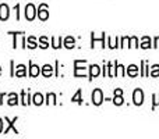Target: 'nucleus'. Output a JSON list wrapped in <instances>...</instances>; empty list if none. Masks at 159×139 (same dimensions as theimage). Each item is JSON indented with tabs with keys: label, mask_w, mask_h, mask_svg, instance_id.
<instances>
[{
	"label": "nucleus",
	"mask_w": 159,
	"mask_h": 139,
	"mask_svg": "<svg viewBox=\"0 0 159 139\" xmlns=\"http://www.w3.org/2000/svg\"><path fill=\"white\" fill-rule=\"evenodd\" d=\"M113 103L116 106H121L124 103L123 100V90L121 89H115V98H113Z\"/></svg>",
	"instance_id": "nucleus-8"
},
{
	"label": "nucleus",
	"mask_w": 159,
	"mask_h": 139,
	"mask_svg": "<svg viewBox=\"0 0 159 139\" xmlns=\"http://www.w3.org/2000/svg\"><path fill=\"white\" fill-rule=\"evenodd\" d=\"M41 74V68L36 64H32V61H30V75L31 76H38Z\"/></svg>",
	"instance_id": "nucleus-10"
},
{
	"label": "nucleus",
	"mask_w": 159,
	"mask_h": 139,
	"mask_svg": "<svg viewBox=\"0 0 159 139\" xmlns=\"http://www.w3.org/2000/svg\"><path fill=\"white\" fill-rule=\"evenodd\" d=\"M39 46H41L42 49H48V47H49V42H48L46 36H42V38L39 39Z\"/></svg>",
	"instance_id": "nucleus-23"
},
{
	"label": "nucleus",
	"mask_w": 159,
	"mask_h": 139,
	"mask_svg": "<svg viewBox=\"0 0 159 139\" xmlns=\"http://www.w3.org/2000/svg\"><path fill=\"white\" fill-rule=\"evenodd\" d=\"M87 64V61L85 60H75L74 61V75L75 76H85V74H87V70H85V66Z\"/></svg>",
	"instance_id": "nucleus-1"
},
{
	"label": "nucleus",
	"mask_w": 159,
	"mask_h": 139,
	"mask_svg": "<svg viewBox=\"0 0 159 139\" xmlns=\"http://www.w3.org/2000/svg\"><path fill=\"white\" fill-rule=\"evenodd\" d=\"M11 35L14 36V42H13V47L14 49H16L17 47V35H20V33H22V32H10Z\"/></svg>",
	"instance_id": "nucleus-29"
},
{
	"label": "nucleus",
	"mask_w": 159,
	"mask_h": 139,
	"mask_svg": "<svg viewBox=\"0 0 159 139\" xmlns=\"http://www.w3.org/2000/svg\"><path fill=\"white\" fill-rule=\"evenodd\" d=\"M129 41H130V38L129 36H124V38H121V45H120V47H124V46H129Z\"/></svg>",
	"instance_id": "nucleus-28"
},
{
	"label": "nucleus",
	"mask_w": 159,
	"mask_h": 139,
	"mask_svg": "<svg viewBox=\"0 0 159 139\" xmlns=\"http://www.w3.org/2000/svg\"><path fill=\"white\" fill-rule=\"evenodd\" d=\"M2 132H3V120L0 118V134H2Z\"/></svg>",
	"instance_id": "nucleus-31"
},
{
	"label": "nucleus",
	"mask_w": 159,
	"mask_h": 139,
	"mask_svg": "<svg viewBox=\"0 0 159 139\" xmlns=\"http://www.w3.org/2000/svg\"><path fill=\"white\" fill-rule=\"evenodd\" d=\"M152 99H154V103H152V109H155V107L159 104V95L157 93V95H154L152 96Z\"/></svg>",
	"instance_id": "nucleus-27"
},
{
	"label": "nucleus",
	"mask_w": 159,
	"mask_h": 139,
	"mask_svg": "<svg viewBox=\"0 0 159 139\" xmlns=\"http://www.w3.org/2000/svg\"><path fill=\"white\" fill-rule=\"evenodd\" d=\"M38 17L41 21H46L49 18V11H48V4H41L38 8Z\"/></svg>",
	"instance_id": "nucleus-5"
},
{
	"label": "nucleus",
	"mask_w": 159,
	"mask_h": 139,
	"mask_svg": "<svg viewBox=\"0 0 159 139\" xmlns=\"http://www.w3.org/2000/svg\"><path fill=\"white\" fill-rule=\"evenodd\" d=\"M10 17V7L7 4H0V20L6 21Z\"/></svg>",
	"instance_id": "nucleus-7"
},
{
	"label": "nucleus",
	"mask_w": 159,
	"mask_h": 139,
	"mask_svg": "<svg viewBox=\"0 0 159 139\" xmlns=\"http://www.w3.org/2000/svg\"><path fill=\"white\" fill-rule=\"evenodd\" d=\"M14 75L18 76V78H21V76H25V75H27V70H25V66H24V64H20V66H17V70H16V72H14Z\"/></svg>",
	"instance_id": "nucleus-11"
},
{
	"label": "nucleus",
	"mask_w": 159,
	"mask_h": 139,
	"mask_svg": "<svg viewBox=\"0 0 159 139\" xmlns=\"http://www.w3.org/2000/svg\"><path fill=\"white\" fill-rule=\"evenodd\" d=\"M0 74H2V67H0Z\"/></svg>",
	"instance_id": "nucleus-33"
},
{
	"label": "nucleus",
	"mask_w": 159,
	"mask_h": 139,
	"mask_svg": "<svg viewBox=\"0 0 159 139\" xmlns=\"http://www.w3.org/2000/svg\"><path fill=\"white\" fill-rule=\"evenodd\" d=\"M141 47H143V49H149V47H152L151 38H149V36H144V38L141 39Z\"/></svg>",
	"instance_id": "nucleus-16"
},
{
	"label": "nucleus",
	"mask_w": 159,
	"mask_h": 139,
	"mask_svg": "<svg viewBox=\"0 0 159 139\" xmlns=\"http://www.w3.org/2000/svg\"><path fill=\"white\" fill-rule=\"evenodd\" d=\"M27 47H30V49H35L38 45H36V41H35V38L34 36H30V38L27 39Z\"/></svg>",
	"instance_id": "nucleus-21"
},
{
	"label": "nucleus",
	"mask_w": 159,
	"mask_h": 139,
	"mask_svg": "<svg viewBox=\"0 0 159 139\" xmlns=\"http://www.w3.org/2000/svg\"><path fill=\"white\" fill-rule=\"evenodd\" d=\"M130 42H131V45H130V46H133V47H140V45H138V39L135 38V36L130 38Z\"/></svg>",
	"instance_id": "nucleus-26"
},
{
	"label": "nucleus",
	"mask_w": 159,
	"mask_h": 139,
	"mask_svg": "<svg viewBox=\"0 0 159 139\" xmlns=\"http://www.w3.org/2000/svg\"><path fill=\"white\" fill-rule=\"evenodd\" d=\"M35 15H36L35 6H34L32 3L27 4V7H25V17H27V20H28V21H32V20L35 18Z\"/></svg>",
	"instance_id": "nucleus-4"
},
{
	"label": "nucleus",
	"mask_w": 159,
	"mask_h": 139,
	"mask_svg": "<svg viewBox=\"0 0 159 139\" xmlns=\"http://www.w3.org/2000/svg\"><path fill=\"white\" fill-rule=\"evenodd\" d=\"M154 47H155V49H157V47H159V36H157V38H155L154 39Z\"/></svg>",
	"instance_id": "nucleus-30"
},
{
	"label": "nucleus",
	"mask_w": 159,
	"mask_h": 139,
	"mask_svg": "<svg viewBox=\"0 0 159 139\" xmlns=\"http://www.w3.org/2000/svg\"><path fill=\"white\" fill-rule=\"evenodd\" d=\"M127 75L131 76V78H134V76L138 75V67L134 66V64H131V66L127 67Z\"/></svg>",
	"instance_id": "nucleus-12"
},
{
	"label": "nucleus",
	"mask_w": 159,
	"mask_h": 139,
	"mask_svg": "<svg viewBox=\"0 0 159 139\" xmlns=\"http://www.w3.org/2000/svg\"><path fill=\"white\" fill-rule=\"evenodd\" d=\"M61 45H63V38H52V46L55 47V49H60Z\"/></svg>",
	"instance_id": "nucleus-20"
},
{
	"label": "nucleus",
	"mask_w": 159,
	"mask_h": 139,
	"mask_svg": "<svg viewBox=\"0 0 159 139\" xmlns=\"http://www.w3.org/2000/svg\"><path fill=\"white\" fill-rule=\"evenodd\" d=\"M30 102H31L30 93H28L27 90H22V92H21V103H22V106H28V104H30Z\"/></svg>",
	"instance_id": "nucleus-13"
},
{
	"label": "nucleus",
	"mask_w": 159,
	"mask_h": 139,
	"mask_svg": "<svg viewBox=\"0 0 159 139\" xmlns=\"http://www.w3.org/2000/svg\"><path fill=\"white\" fill-rule=\"evenodd\" d=\"M3 98H4V93H2V95H0V104H2V100H3Z\"/></svg>",
	"instance_id": "nucleus-32"
},
{
	"label": "nucleus",
	"mask_w": 159,
	"mask_h": 139,
	"mask_svg": "<svg viewBox=\"0 0 159 139\" xmlns=\"http://www.w3.org/2000/svg\"><path fill=\"white\" fill-rule=\"evenodd\" d=\"M99 74H101V67L96 66V64H92V66L89 67V79L96 78Z\"/></svg>",
	"instance_id": "nucleus-9"
},
{
	"label": "nucleus",
	"mask_w": 159,
	"mask_h": 139,
	"mask_svg": "<svg viewBox=\"0 0 159 139\" xmlns=\"http://www.w3.org/2000/svg\"><path fill=\"white\" fill-rule=\"evenodd\" d=\"M52 74H53V67L50 66V64L43 66V68H42V75L43 76H50Z\"/></svg>",
	"instance_id": "nucleus-17"
},
{
	"label": "nucleus",
	"mask_w": 159,
	"mask_h": 139,
	"mask_svg": "<svg viewBox=\"0 0 159 139\" xmlns=\"http://www.w3.org/2000/svg\"><path fill=\"white\" fill-rule=\"evenodd\" d=\"M81 93H82V90L81 89H78L77 90V93H75L74 96H73V99H71V102L73 103H78V104H82V98H81Z\"/></svg>",
	"instance_id": "nucleus-19"
},
{
	"label": "nucleus",
	"mask_w": 159,
	"mask_h": 139,
	"mask_svg": "<svg viewBox=\"0 0 159 139\" xmlns=\"http://www.w3.org/2000/svg\"><path fill=\"white\" fill-rule=\"evenodd\" d=\"M74 46H75V39L73 38V36H67V38L64 39V47H67V49H73Z\"/></svg>",
	"instance_id": "nucleus-14"
},
{
	"label": "nucleus",
	"mask_w": 159,
	"mask_h": 139,
	"mask_svg": "<svg viewBox=\"0 0 159 139\" xmlns=\"http://www.w3.org/2000/svg\"><path fill=\"white\" fill-rule=\"evenodd\" d=\"M46 99H48V100H46L48 104H50V103L56 104V95H55V93H48Z\"/></svg>",
	"instance_id": "nucleus-24"
},
{
	"label": "nucleus",
	"mask_w": 159,
	"mask_h": 139,
	"mask_svg": "<svg viewBox=\"0 0 159 139\" xmlns=\"http://www.w3.org/2000/svg\"><path fill=\"white\" fill-rule=\"evenodd\" d=\"M7 103H8V106H16V104H18V95H17V93H10Z\"/></svg>",
	"instance_id": "nucleus-15"
},
{
	"label": "nucleus",
	"mask_w": 159,
	"mask_h": 139,
	"mask_svg": "<svg viewBox=\"0 0 159 139\" xmlns=\"http://www.w3.org/2000/svg\"><path fill=\"white\" fill-rule=\"evenodd\" d=\"M151 76H159V66L158 64H155V66H152L151 68V74H149Z\"/></svg>",
	"instance_id": "nucleus-25"
},
{
	"label": "nucleus",
	"mask_w": 159,
	"mask_h": 139,
	"mask_svg": "<svg viewBox=\"0 0 159 139\" xmlns=\"http://www.w3.org/2000/svg\"><path fill=\"white\" fill-rule=\"evenodd\" d=\"M4 120H6V123H7V128L4 129V134H8V131H10V129H13V132H14V134H18V129H17L16 127H14V124H16V121L18 120V118H17V117H14L13 120H8V118L6 117Z\"/></svg>",
	"instance_id": "nucleus-6"
},
{
	"label": "nucleus",
	"mask_w": 159,
	"mask_h": 139,
	"mask_svg": "<svg viewBox=\"0 0 159 139\" xmlns=\"http://www.w3.org/2000/svg\"><path fill=\"white\" fill-rule=\"evenodd\" d=\"M116 75H119V76H124V66L119 64L117 61H116Z\"/></svg>",
	"instance_id": "nucleus-22"
},
{
	"label": "nucleus",
	"mask_w": 159,
	"mask_h": 139,
	"mask_svg": "<svg viewBox=\"0 0 159 139\" xmlns=\"http://www.w3.org/2000/svg\"><path fill=\"white\" fill-rule=\"evenodd\" d=\"M102 102H103V93H102L101 89L96 88V89L92 92V103L95 104V106H101Z\"/></svg>",
	"instance_id": "nucleus-2"
},
{
	"label": "nucleus",
	"mask_w": 159,
	"mask_h": 139,
	"mask_svg": "<svg viewBox=\"0 0 159 139\" xmlns=\"http://www.w3.org/2000/svg\"><path fill=\"white\" fill-rule=\"evenodd\" d=\"M133 102L135 106H141L144 103V92L141 89H135L133 93Z\"/></svg>",
	"instance_id": "nucleus-3"
},
{
	"label": "nucleus",
	"mask_w": 159,
	"mask_h": 139,
	"mask_svg": "<svg viewBox=\"0 0 159 139\" xmlns=\"http://www.w3.org/2000/svg\"><path fill=\"white\" fill-rule=\"evenodd\" d=\"M32 102H34V104H36V106H41V104L43 103V96H42L41 93H35L32 98Z\"/></svg>",
	"instance_id": "nucleus-18"
}]
</instances>
